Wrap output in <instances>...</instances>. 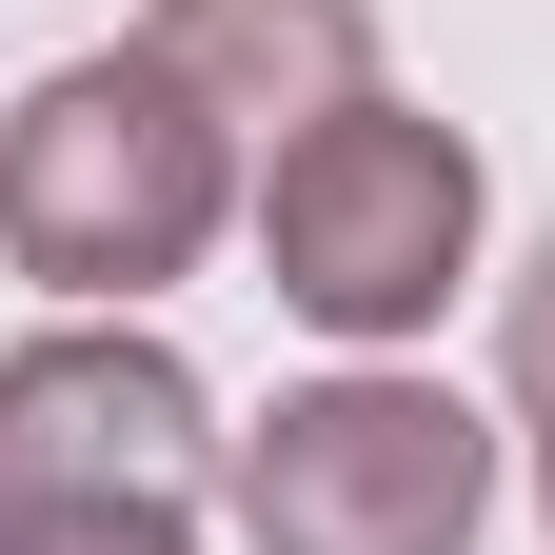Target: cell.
I'll return each mask as SVG.
<instances>
[{
    "label": "cell",
    "instance_id": "277c9868",
    "mask_svg": "<svg viewBox=\"0 0 555 555\" xmlns=\"http://www.w3.org/2000/svg\"><path fill=\"white\" fill-rule=\"evenodd\" d=\"M219 476V397L159 337H21L0 358V516H179Z\"/></svg>",
    "mask_w": 555,
    "mask_h": 555
},
{
    "label": "cell",
    "instance_id": "8992f818",
    "mask_svg": "<svg viewBox=\"0 0 555 555\" xmlns=\"http://www.w3.org/2000/svg\"><path fill=\"white\" fill-rule=\"evenodd\" d=\"M496 377H516V416H555V238H535V278L496 298Z\"/></svg>",
    "mask_w": 555,
    "mask_h": 555
},
{
    "label": "cell",
    "instance_id": "3957f363",
    "mask_svg": "<svg viewBox=\"0 0 555 555\" xmlns=\"http://www.w3.org/2000/svg\"><path fill=\"white\" fill-rule=\"evenodd\" d=\"M219 496L258 555H476L496 516V437L437 377H318L258 437H219Z\"/></svg>",
    "mask_w": 555,
    "mask_h": 555
},
{
    "label": "cell",
    "instance_id": "6da1fadb",
    "mask_svg": "<svg viewBox=\"0 0 555 555\" xmlns=\"http://www.w3.org/2000/svg\"><path fill=\"white\" fill-rule=\"evenodd\" d=\"M219 219H238V139L179 100L159 40L60 60V80L0 119V258L60 278V298H159Z\"/></svg>",
    "mask_w": 555,
    "mask_h": 555
},
{
    "label": "cell",
    "instance_id": "52a82bcc",
    "mask_svg": "<svg viewBox=\"0 0 555 555\" xmlns=\"http://www.w3.org/2000/svg\"><path fill=\"white\" fill-rule=\"evenodd\" d=\"M0 555H198L179 516H0Z\"/></svg>",
    "mask_w": 555,
    "mask_h": 555
},
{
    "label": "cell",
    "instance_id": "5b68a950",
    "mask_svg": "<svg viewBox=\"0 0 555 555\" xmlns=\"http://www.w3.org/2000/svg\"><path fill=\"white\" fill-rule=\"evenodd\" d=\"M179 60V100L238 139V159H278V139H318L337 100H377V0H159L139 21Z\"/></svg>",
    "mask_w": 555,
    "mask_h": 555
},
{
    "label": "cell",
    "instance_id": "ba28073f",
    "mask_svg": "<svg viewBox=\"0 0 555 555\" xmlns=\"http://www.w3.org/2000/svg\"><path fill=\"white\" fill-rule=\"evenodd\" d=\"M535 496H555V416H535Z\"/></svg>",
    "mask_w": 555,
    "mask_h": 555
},
{
    "label": "cell",
    "instance_id": "7a4b0ae2",
    "mask_svg": "<svg viewBox=\"0 0 555 555\" xmlns=\"http://www.w3.org/2000/svg\"><path fill=\"white\" fill-rule=\"evenodd\" d=\"M238 219H258V278L318 337H416L476 278V139L416 119V100H337L318 139H278L238 179Z\"/></svg>",
    "mask_w": 555,
    "mask_h": 555
}]
</instances>
